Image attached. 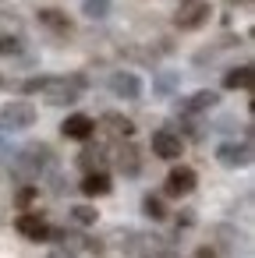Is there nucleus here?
Instances as JSON below:
<instances>
[{"mask_svg": "<svg viewBox=\"0 0 255 258\" xmlns=\"http://www.w3.org/2000/svg\"><path fill=\"white\" fill-rule=\"evenodd\" d=\"M54 163V152H50V145H43V142H32V145H25L22 152H15L11 156V173L18 177V180H36L46 166Z\"/></svg>", "mask_w": 255, "mask_h": 258, "instance_id": "nucleus-1", "label": "nucleus"}, {"mask_svg": "<svg viewBox=\"0 0 255 258\" xmlns=\"http://www.w3.org/2000/svg\"><path fill=\"white\" fill-rule=\"evenodd\" d=\"M85 85H89V78H85V75H64V78L46 75V85H43L39 92H43V99H46L50 106H71V103H78V99H82Z\"/></svg>", "mask_w": 255, "mask_h": 258, "instance_id": "nucleus-2", "label": "nucleus"}, {"mask_svg": "<svg viewBox=\"0 0 255 258\" xmlns=\"http://www.w3.org/2000/svg\"><path fill=\"white\" fill-rule=\"evenodd\" d=\"M209 15H213V8L206 0H181L177 11H174V25L181 32H195V29H202L209 22Z\"/></svg>", "mask_w": 255, "mask_h": 258, "instance_id": "nucleus-3", "label": "nucleus"}, {"mask_svg": "<svg viewBox=\"0 0 255 258\" xmlns=\"http://www.w3.org/2000/svg\"><path fill=\"white\" fill-rule=\"evenodd\" d=\"M36 124V106L18 99V103H8L0 110V131H29Z\"/></svg>", "mask_w": 255, "mask_h": 258, "instance_id": "nucleus-4", "label": "nucleus"}, {"mask_svg": "<svg viewBox=\"0 0 255 258\" xmlns=\"http://www.w3.org/2000/svg\"><path fill=\"white\" fill-rule=\"evenodd\" d=\"M195 184H198V173L191 166H174L167 173V180H163V195L167 198H184V195L195 191Z\"/></svg>", "mask_w": 255, "mask_h": 258, "instance_id": "nucleus-5", "label": "nucleus"}, {"mask_svg": "<svg viewBox=\"0 0 255 258\" xmlns=\"http://www.w3.org/2000/svg\"><path fill=\"white\" fill-rule=\"evenodd\" d=\"M15 230H18L25 240H36V244L54 240V226H50L43 216H36V212H22V216L15 219Z\"/></svg>", "mask_w": 255, "mask_h": 258, "instance_id": "nucleus-6", "label": "nucleus"}, {"mask_svg": "<svg viewBox=\"0 0 255 258\" xmlns=\"http://www.w3.org/2000/svg\"><path fill=\"white\" fill-rule=\"evenodd\" d=\"M152 156H160V159H181V152H184V138L174 131V127H160V131H152Z\"/></svg>", "mask_w": 255, "mask_h": 258, "instance_id": "nucleus-7", "label": "nucleus"}, {"mask_svg": "<svg viewBox=\"0 0 255 258\" xmlns=\"http://www.w3.org/2000/svg\"><path fill=\"white\" fill-rule=\"evenodd\" d=\"M216 159H220L223 166H230V170H237V166H248V163H251V138H241V142H223V145H216Z\"/></svg>", "mask_w": 255, "mask_h": 258, "instance_id": "nucleus-8", "label": "nucleus"}, {"mask_svg": "<svg viewBox=\"0 0 255 258\" xmlns=\"http://www.w3.org/2000/svg\"><path fill=\"white\" fill-rule=\"evenodd\" d=\"M110 92H114L117 99L135 103V99H142V78H138L135 71H114V75H110Z\"/></svg>", "mask_w": 255, "mask_h": 258, "instance_id": "nucleus-9", "label": "nucleus"}, {"mask_svg": "<svg viewBox=\"0 0 255 258\" xmlns=\"http://www.w3.org/2000/svg\"><path fill=\"white\" fill-rule=\"evenodd\" d=\"M114 163H117V170H121L124 177H138V173H142V156H138V149H135L131 142H124V138H121V145H117V152H114Z\"/></svg>", "mask_w": 255, "mask_h": 258, "instance_id": "nucleus-10", "label": "nucleus"}, {"mask_svg": "<svg viewBox=\"0 0 255 258\" xmlns=\"http://www.w3.org/2000/svg\"><path fill=\"white\" fill-rule=\"evenodd\" d=\"M92 131H96V120L85 117V113H71V117L61 124V135H64V138H75V142H89Z\"/></svg>", "mask_w": 255, "mask_h": 258, "instance_id": "nucleus-11", "label": "nucleus"}, {"mask_svg": "<svg viewBox=\"0 0 255 258\" xmlns=\"http://www.w3.org/2000/svg\"><path fill=\"white\" fill-rule=\"evenodd\" d=\"M220 103V92H209V89H202V92H195V96H188V99H181V113L184 117H198V113H206V110H213Z\"/></svg>", "mask_w": 255, "mask_h": 258, "instance_id": "nucleus-12", "label": "nucleus"}, {"mask_svg": "<svg viewBox=\"0 0 255 258\" xmlns=\"http://www.w3.org/2000/svg\"><path fill=\"white\" fill-rule=\"evenodd\" d=\"M78 187H82V195H85V198H99V195H110V187H114V184H110V177H107L103 170H89V173L82 177V184H78Z\"/></svg>", "mask_w": 255, "mask_h": 258, "instance_id": "nucleus-13", "label": "nucleus"}, {"mask_svg": "<svg viewBox=\"0 0 255 258\" xmlns=\"http://www.w3.org/2000/svg\"><path fill=\"white\" fill-rule=\"evenodd\" d=\"M251 82H255V75H251V64H241V68H230L227 75H223V89H230V92H251Z\"/></svg>", "mask_w": 255, "mask_h": 258, "instance_id": "nucleus-14", "label": "nucleus"}, {"mask_svg": "<svg viewBox=\"0 0 255 258\" xmlns=\"http://www.w3.org/2000/svg\"><path fill=\"white\" fill-rule=\"evenodd\" d=\"M213 237H220V247H223L227 254H237V247H248V237H244V233H237V230H234V226H227V223L213 226Z\"/></svg>", "mask_w": 255, "mask_h": 258, "instance_id": "nucleus-15", "label": "nucleus"}, {"mask_svg": "<svg viewBox=\"0 0 255 258\" xmlns=\"http://www.w3.org/2000/svg\"><path fill=\"white\" fill-rule=\"evenodd\" d=\"M39 25H46V29L57 32V36H68V32H71V18H68L64 11H57V8H43V11H39Z\"/></svg>", "mask_w": 255, "mask_h": 258, "instance_id": "nucleus-16", "label": "nucleus"}, {"mask_svg": "<svg viewBox=\"0 0 255 258\" xmlns=\"http://www.w3.org/2000/svg\"><path fill=\"white\" fill-rule=\"evenodd\" d=\"M177 85H181V75H177V71H160V75L152 78V96H156V99H167V96H174Z\"/></svg>", "mask_w": 255, "mask_h": 258, "instance_id": "nucleus-17", "label": "nucleus"}, {"mask_svg": "<svg viewBox=\"0 0 255 258\" xmlns=\"http://www.w3.org/2000/svg\"><path fill=\"white\" fill-rule=\"evenodd\" d=\"M103 127H107L114 138H131V135H135V124H131L128 117H121V113H103Z\"/></svg>", "mask_w": 255, "mask_h": 258, "instance_id": "nucleus-18", "label": "nucleus"}, {"mask_svg": "<svg viewBox=\"0 0 255 258\" xmlns=\"http://www.w3.org/2000/svg\"><path fill=\"white\" fill-rule=\"evenodd\" d=\"M103 163H107V152L99 149V145H85L82 152H78V166L89 173V170H103Z\"/></svg>", "mask_w": 255, "mask_h": 258, "instance_id": "nucleus-19", "label": "nucleus"}, {"mask_svg": "<svg viewBox=\"0 0 255 258\" xmlns=\"http://www.w3.org/2000/svg\"><path fill=\"white\" fill-rule=\"evenodd\" d=\"M142 212H145L152 223L167 219V205H163V198H160V195H145V198H142Z\"/></svg>", "mask_w": 255, "mask_h": 258, "instance_id": "nucleus-20", "label": "nucleus"}, {"mask_svg": "<svg viewBox=\"0 0 255 258\" xmlns=\"http://www.w3.org/2000/svg\"><path fill=\"white\" fill-rule=\"evenodd\" d=\"M82 15L92 18V22L107 18V15H110V0H85V4H82Z\"/></svg>", "mask_w": 255, "mask_h": 258, "instance_id": "nucleus-21", "label": "nucleus"}, {"mask_svg": "<svg viewBox=\"0 0 255 258\" xmlns=\"http://www.w3.org/2000/svg\"><path fill=\"white\" fill-rule=\"evenodd\" d=\"M71 219L82 223V226H92V223H96V209H92V205H75V209H71Z\"/></svg>", "mask_w": 255, "mask_h": 258, "instance_id": "nucleus-22", "label": "nucleus"}, {"mask_svg": "<svg viewBox=\"0 0 255 258\" xmlns=\"http://www.w3.org/2000/svg\"><path fill=\"white\" fill-rule=\"evenodd\" d=\"M22 50V43L15 39V36H4V32H0V57H15Z\"/></svg>", "mask_w": 255, "mask_h": 258, "instance_id": "nucleus-23", "label": "nucleus"}, {"mask_svg": "<svg viewBox=\"0 0 255 258\" xmlns=\"http://www.w3.org/2000/svg\"><path fill=\"white\" fill-rule=\"evenodd\" d=\"M46 85V75H36V78H29V82H22V92H39Z\"/></svg>", "mask_w": 255, "mask_h": 258, "instance_id": "nucleus-24", "label": "nucleus"}, {"mask_svg": "<svg viewBox=\"0 0 255 258\" xmlns=\"http://www.w3.org/2000/svg\"><path fill=\"white\" fill-rule=\"evenodd\" d=\"M32 198H36V187H32V184H29V187H22V191H18V205H22V209H25V205H29V202H32Z\"/></svg>", "mask_w": 255, "mask_h": 258, "instance_id": "nucleus-25", "label": "nucleus"}, {"mask_svg": "<svg viewBox=\"0 0 255 258\" xmlns=\"http://www.w3.org/2000/svg\"><path fill=\"white\" fill-rule=\"evenodd\" d=\"M191 258H216V251L209 247V244H202V247H195V254Z\"/></svg>", "mask_w": 255, "mask_h": 258, "instance_id": "nucleus-26", "label": "nucleus"}, {"mask_svg": "<svg viewBox=\"0 0 255 258\" xmlns=\"http://www.w3.org/2000/svg\"><path fill=\"white\" fill-rule=\"evenodd\" d=\"M8 149V138H4V131H0V152H4Z\"/></svg>", "mask_w": 255, "mask_h": 258, "instance_id": "nucleus-27", "label": "nucleus"}, {"mask_svg": "<svg viewBox=\"0 0 255 258\" xmlns=\"http://www.w3.org/2000/svg\"><path fill=\"white\" fill-rule=\"evenodd\" d=\"M54 258H75V254H64V251H57V254H54Z\"/></svg>", "mask_w": 255, "mask_h": 258, "instance_id": "nucleus-28", "label": "nucleus"}, {"mask_svg": "<svg viewBox=\"0 0 255 258\" xmlns=\"http://www.w3.org/2000/svg\"><path fill=\"white\" fill-rule=\"evenodd\" d=\"M4 85H8V82H4V75H0V89H4Z\"/></svg>", "mask_w": 255, "mask_h": 258, "instance_id": "nucleus-29", "label": "nucleus"}]
</instances>
